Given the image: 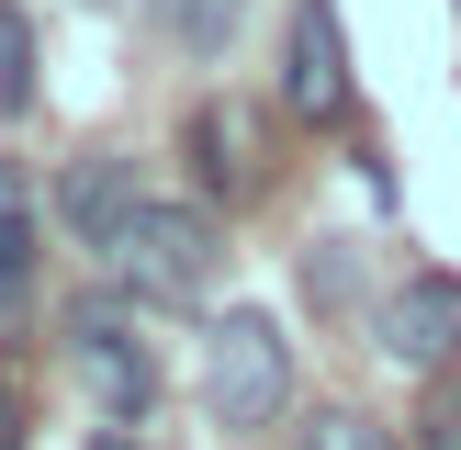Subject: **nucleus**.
I'll list each match as a JSON object with an SVG mask.
<instances>
[{
	"instance_id": "nucleus-10",
	"label": "nucleus",
	"mask_w": 461,
	"mask_h": 450,
	"mask_svg": "<svg viewBox=\"0 0 461 450\" xmlns=\"http://www.w3.org/2000/svg\"><path fill=\"white\" fill-rule=\"evenodd\" d=\"M304 450H394V428H383V417H360V405H327V417L304 428Z\"/></svg>"
},
{
	"instance_id": "nucleus-15",
	"label": "nucleus",
	"mask_w": 461,
	"mask_h": 450,
	"mask_svg": "<svg viewBox=\"0 0 461 450\" xmlns=\"http://www.w3.org/2000/svg\"><path fill=\"white\" fill-rule=\"evenodd\" d=\"M147 12H158V22H169V34H180V12H192V0H147Z\"/></svg>"
},
{
	"instance_id": "nucleus-9",
	"label": "nucleus",
	"mask_w": 461,
	"mask_h": 450,
	"mask_svg": "<svg viewBox=\"0 0 461 450\" xmlns=\"http://www.w3.org/2000/svg\"><path fill=\"white\" fill-rule=\"evenodd\" d=\"M0 112H12V124L34 112V22H23L12 0H0Z\"/></svg>"
},
{
	"instance_id": "nucleus-16",
	"label": "nucleus",
	"mask_w": 461,
	"mask_h": 450,
	"mask_svg": "<svg viewBox=\"0 0 461 450\" xmlns=\"http://www.w3.org/2000/svg\"><path fill=\"white\" fill-rule=\"evenodd\" d=\"M90 12H102V0H90Z\"/></svg>"
},
{
	"instance_id": "nucleus-7",
	"label": "nucleus",
	"mask_w": 461,
	"mask_h": 450,
	"mask_svg": "<svg viewBox=\"0 0 461 450\" xmlns=\"http://www.w3.org/2000/svg\"><path fill=\"white\" fill-rule=\"evenodd\" d=\"M34 270H45V214H34V180L0 158V315L34 304Z\"/></svg>"
},
{
	"instance_id": "nucleus-11",
	"label": "nucleus",
	"mask_w": 461,
	"mask_h": 450,
	"mask_svg": "<svg viewBox=\"0 0 461 450\" xmlns=\"http://www.w3.org/2000/svg\"><path fill=\"white\" fill-rule=\"evenodd\" d=\"M237 12H248V0H192V12H180V45H192V57H214V45L237 34Z\"/></svg>"
},
{
	"instance_id": "nucleus-14",
	"label": "nucleus",
	"mask_w": 461,
	"mask_h": 450,
	"mask_svg": "<svg viewBox=\"0 0 461 450\" xmlns=\"http://www.w3.org/2000/svg\"><path fill=\"white\" fill-rule=\"evenodd\" d=\"M90 450H147V439H135V428H90Z\"/></svg>"
},
{
	"instance_id": "nucleus-6",
	"label": "nucleus",
	"mask_w": 461,
	"mask_h": 450,
	"mask_svg": "<svg viewBox=\"0 0 461 450\" xmlns=\"http://www.w3.org/2000/svg\"><path fill=\"white\" fill-rule=\"evenodd\" d=\"M147 214V192H135V158H68V180H57V225H68V248H124V225Z\"/></svg>"
},
{
	"instance_id": "nucleus-12",
	"label": "nucleus",
	"mask_w": 461,
	"mask_h": 450,
	"mask_svg": "<svg viewBox=\"0 0 461 450\" xmlns=\"http://www.w3.org/2000/svg\"><path fill=\"white\" fill-rule=\"evenodd\" d=\"M304 292H315V304H349V292H360L349 248H304Z\"/></svg>"
},
{
	"instance_id": "nucleus-3",
	"label": "nucleus",
	"mask_w": 461,
	"mask_h": 450,
	"mask_svg": "<svg viewBox=\"0 0 461 450\" xmlns=\"http://www.w3.org/2000/svg\"><path fill=\"white\" fill-rule=\"evenodd\" d=\"M68 360L90 372V394H102L113 428H147L158 394H169V372H158V349L124 327V292H90V304H68Z\"/></svg>"
},
{
	"instance_id": "nucleus-4",
	"label": "nucleus",
	"mask_w": 461,
	"mask_h": 450,
	"mask_svg": "<svg viewBox=\"0 0 461 450\" xmlns=\"http://www.w3.org/2000/svg\"><path fill=\"white\" fill-rule=\"evenodd\" d=\"M282 102L304 124H349V34H338V0H293V22H282Z\"/></svg>"
},
{
	"instance_id": "nucleus-13",
	"label": "nucleus",
	"mask_w": 461,
	"mask_h": 450,
	"mask_svg": "<svg viewBox=\"0 0 461 450\" xmlns=\"http://www.w3.org/2000/svg\"><path fill=\"white\" fill-rule=\"evenodd\" d=\"M417 450H461V382H439V394H428V417H417Z\"/></svg>"
},
{
	"instance_id": "nucleus-8",
	"label": "nucleus",
	"mask_w": 461,
	"mask_h": 450,
	"mask_svg": "<svg viewBox=\"0 0 461 450\" xmlns=\"http://www.w3.org/2000/svg\"><path fill=\"white\" fill-rule=\"evenodd\" d=\"M180 147H192V180H203V192H225V202L248 192V169H237V124H225V102H192Z\"/></svg>"
},
{
	"instance_id": "nucleus-2",
	"label": "nucleus",
	"mask_w": 461,
	"mask_h": 450,
	"mask_svg": "<svg viewBox=\"0 0 461 450\" xmlns=\"http://www.w3.org/2000/svg\"><path fill=\"white\" fill-rule=\"evenodd\" d=\"M214 259H225V237H214L203 202H147L124 225V248H113V292L124 304H203Z\"/></svg>"
},
{
	"instance_id": "nucleus-5",
	"label": "nucleus",
	"mask_w": 461,
	"mask_h": 450,
	"mask_svg": "<svg viewBox=\"0 0 461 450\" xmlns=\"http://www.w3.org/2000/svg\"><path fill=\"white\" fill-rule=\"evenodd\" d=\"M372 338H383V360H405V372H439V360L461 349V270H405V282L372 304Z\"/></svg>"
},
{
	"instance_id": "nucleus-1",
	"label": "nucleus",
	"mask_w": 461,
	"mask_h": 450,
	"mask_svg": "<svg viewBox=\"0 0 461 450\" xmlns=\"http://www.w3.org/2000/svg\"><path fill=\"white\" fill-rule=\"evenodd\" d=\"M203 405H214V428H270L293 405V338L270 304H225L203 327Z\"/></svg>"
}]
</instances>
